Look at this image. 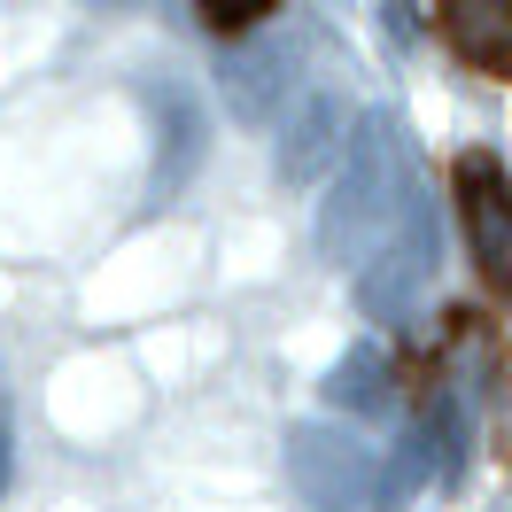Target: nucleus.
I'll list each match as a JSON object with an SVG mask.
<instances>
[{"label": "nucleus", "mask_w": 512, "mask_h": 512, "mask_svg": "<svg viewBox=\"0 0 512 512\" xmlns=\"http://www.w3.org/2000/svg\"><path fill=\"white\" fill-rule=\"evenodd\" d=\"M295 481H303V497H319V505H357L365 481H373V458H365L350 435L303 427V435H295Z\"/></svg>", "instance_id": "nucleus-2"}, {"label": "nucleus", "mask_w": 512, "mask_h": 512, "mask_svg": "<svg viewBox=\"0 0 512 512\" xmlns=\"http://www.w3.org/2000/svg\"><path fill=\"white\" fill-rule=\"evenodd\" d=\"M202 16H210L218 32H241V24H256V16H264V0H202Z\"/></svg>", "instance_id": "nucleus-5"}, {"label": "nucleus", "mask_w": 512, "mask_h": 512, "mask_svg": "<svg viewBox=\"0 0 512 512\" xmlns=\"http://www.w3.org/2000/svg\"><path fill=\"white\" fill-rule=\"evenodd\" d=\"M334 404H342V412H381V404H388V373H381V357H373V350L334 365Z\"/></svg>", "instance_id": "nucleus-4"}, {"label": "nucleus", "mask_w": 512, "mask_h": 512, "mask_svg": "<svg viewBox=\"0 0 512 512\" xmlns=\"http://www.w3.org/2000/svg\"><path fill=\"white\" fill-rule=\"evenodd\" d=\"M458 218H466V249H474L481 280L512 295V187L489 156L458 163Z\"/></svg>", "instance_id": "nucleus-1"}, {"label": "nucleus", "mask_w": 512, "mask_h": 512, "mask_svg": "<svg viewBox=\"0 0 512 512\" xmlns=\"http://www.w3.org/2000/svg\"><path fill=\"white\" fill-rule=\"evenodd\" d=\"M435 16H443V39L474 70L512 78V0H443Z\"/></svg>", "instance_id": "nucleus-3"}]
</instances>
